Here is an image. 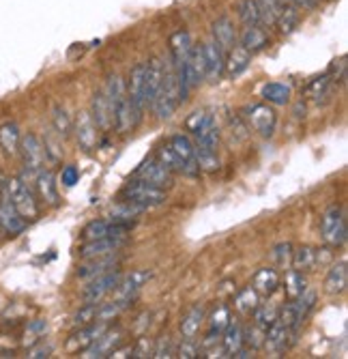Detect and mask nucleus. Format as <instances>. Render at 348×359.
Instances as JSON below:
<instances>
[{
  "instance_id": "obj_9",
  "label": "nucleus",
  "mask_w": 348,
  "mask_h": 359,
  "mask_svg": "<svg viewBox=\"0 0 348 359\" xmlns=\"http://www.w3.org/2000/svg\"><path fill=\"white\" fill-rule=\"evenodd\" d=\"M134 177L142 179V181L155 185V187H162V189H166V187H170L174 183L172 181V172L162 164L160 159H146V161H142Z\"/></svg>"
},
{
  "instance_id": "obj_27",
  "label": "nucleus",
  "mask_w": 348,
  "mask_h": 359,
  "mask_svg": "<svg viewBox=\"0 0 348 359\" xmlns=\"http://www.w3.org/2000/svg\"><path fill=\"white\" fill-rule=\"evenodd\" d=\"M20 140H22V132L18 123H5L0 125V149H3L5 155L13 157L20 153Z\"/></svg>"
},
{
  "instance_id": "obj_21",
  "label": "nucleus",
  "mask_w": 348,
  "mask_h": 359,
  "mask_svg": "<svg viewBox=\"0 0 348 359\" xmlns=\"http://www.w3.org/2000/svg\"><path fill=\"white\" fill-rule=\"evenodd\" d=\"M108 330V320H92L88 325H84V327L71 338L69 342V351H84L86 346H90L95 340H97L104 332Z\"/></svg>"
},
{
  "instance_id": "obj_28",
  "label": "nucleus",
  "mask_w": 348,
  "mask_h": 359,
  "mask_svg": "<svg viewBox=\"0 0 348 359\" xmlns=\"http://www.w3.org/2000/svg\"><path fill=\"white\" fill-rule=\"evenodd\" d=\"M204 320H207V310H204L202 306L192 308V310H189V312L183 316V320H181V336H183V338H189V340L196 338Z\"/></svg>"
},
{
  "instance_id": "obj_1",
  "label": "nucleus",
  "mask_w": 348,
  "mask_h": 359,
  "mask_svg": "<svg viewBox=\"0 0 348 359\" xmlns=\"http://www.w3.org/2000/svg\"><path fill=\"white\" fill-rule=\"evenodd\" d=\"M181 93H179V82H176V74L170 60H164V82L157 90V97L153 100L151 108L155 110V114L160 118H170L176 108L181 106Z\"/></svg>"
},
{
  "instance_id": "obj_44",
  "label": "nucleus",
  "mask_w": 348,
  "mask_h": 359,
  "mask_svg": "<svg viewBox=\"0 0 348 359\" xmlns=\"http://www.w3.org/2000/svg\"><path fill=\"white\" fill-rule=\"evenodd\" d=\"M157 159H160L170 172H181V175H183V161L172 153V149H170L168 144H164V147L157 149Z\"/></svg>"
},
{
  "instance_id": "obj_33",
  "label": "nucleus",
  "mask_w": 348,
  "mask_h": 359,
  "mask_svg": "<svg viewBox=\"0 0 348 359\" xmlns=\"http://www.w3.org/2000/svg\"><path fill=\"white\" fill-rule=\"evenodd\" d=\"M221 334H224V338H221V346H224L226 353L232 357V353L243 346V327L237 320H230L226 325V330L221 332Z\"/></svg>"
},
{
  "instance_id": "obj_43",
  "label": "nucleus",
  "mask_w": 348,
  "mask_h": 359,
  "mask_svg": "<svg viewBox=\"0 0 348 359\" xmlns=\"http://www.w3.org/2000/svg\"><path fill=\"white\" fill-rule=\"evenodd\" d=\"M196 164L200 168V172H215L221 161H219V155L217 151H207V149H196Z\"/></svg>"
},
{
  "instance_id": "obj_56",
  "label": "nucleus",
  "mask_w": 348,
  "mask_h": 359,
  "mask_svg": "<svg viewBox=\"0 0 348 359\" xmlns=\"http://www.w3.org/2000/svg\"><path fill=\"white\" fill-rule=\"evenodd\" d=\"M291 3H293L297 9H303V11H314L316 7H319L321 0H291Z\"/></svg>"
},
{
  "instance_id": "obj_2",
  "label": "nucleus",
  "mask_w": 348,
  "mask_h": 359,
  "mask_svg": "<svg viewBox=\"0 0 348 359\" xmlns=\"http://www.w3.org/2000/svg\"><path fill=\"white\" fill-rule=\"evenodd\" d=\"M20 153H22V161H24V172L22 179L30 185L35 183L37 175L46 168V151H43V142L35 136V134H26L20 140Z\"/></svg>"
},
{
  "instance_id": "obj_13",
  "label": "nucleus",
  "mask_w": 348,
  "mask_h": 359,
  "mask_svg": "<svg viewBox=\"0 0 348 359\" xmlns=\"http://www.w3.org/2000/svg\"><path fill=\"white\" fill-rule=\"evenodd\" d=\"M164 82V58L155 56L146 62V72H144V108L153 104Z\"/></svg>"
},
{
  "instance_id": "obj_22",
  "label": "nucleus",
  "mask_w": 348,
  "mask_h": 359,
  "mask_svg": "<svg viewBox=\"0 0 348 359\" xmlns=\"http://www.w3.org/2000/svg\"><path fill=\"white\" fill-rule=\"evenodd\" d=\"M251 62V54L241 48V46H235L232 50H228V56L224 58V72L228 74V78H239L243 72H247Z\"/></svg>"
},
{
  "instance_id": "obj_49",
  "label": "nucleus",
  "mask_w": 348,
  "mask_h": 359,
  "mask_svg": "<svg viewBox=\"0 0 348 359\" xmlns=\"http://www.w3.org/2000/svg\"><path fill=\"white\" fill-rule=\"evenodd\" d=\"M202 353V348L196 344V340L192 338H183V342H181V346H179V351H176V355L181 357V359H194V357H198Z\"/></svg>"
},
{
  "instance_id": "obj_42",
  "label": "nucleus",
  "mask_w": 348,
  "mask_h": 359,
  "mask_svg": "<svg viewBox=\"0 0 348 359\" xmlns=\"http://www.w3.org/2000/svg\"><path fill=\"white\" fill-rule=\"evenodd\" d=\"M239 18L243 22V26H260V13H258L256 0H241Z\"/></svg>"
},
{
  "instance_id": "obj_25",
  "label": "nucleus",
  "mask_w": 348,
  "mask_h": 359,
  "mask_svg": "<svg viewBox=\"0 0 348 359\" xmlns=\"http://www.w3.org/2000/svg\"><path fill=\"white\" fill-rule=\"evenodd\" d=\"M288 336H291V330L286 327V325L275 320L273 325H269L267 332H265V344L263 346H267L273 353H281L288 344Z\"/></svg>"
},
{
  "instance_id": "obj_15",
  "label": "nucleus",
  "mask_w": 348,
  "mask_h": 359,
  "mask_svg": "<svg viewBox=\"0 0 348 359\" xmlns=\"http://www.w3.org/2000/svg\"><path fill=\"white\" fill-rule=\"evenodd\" d=\"M74 132H76V138L84 151H95V147H97V125H95V121L90 118L88 112L78 114Z\"/></svg>"
},
{
  "instance_id": "obj_16",
  "label": "nucleus",
  "mask_w": 348,
  "mask_h": 359,
  "mask_svg": "<svg viewBox=\"0 0 348 359\" xmlns=\"http://www.w3.org/2000/svg\"><path fill=\"white\" fill-rule=\"evenodd\" d=\"M140 112L132 106L130 97H125V100H120L116 106H114V125L120 134H127L132 132V129L140 123Z\"/></svg>"
},
{
  "instance_id": "obj_46",
  "label": "nucleus",
  "mask_w": 348,
  "mask_h": 359,
  "mask_svg": "<svg viewBox=\"0 0 348 359\" xmlns=\"http://www.w3.org/2000/svg\"><path fill=\"white\" fill-rule=\"evenodd\" d=\"M265 332L263 327H258V325L254 323V327H249L247 334H243V344H247V348L251 351H256L265 344Z\"/></svg>"
},
{
  "instance_id": "obj_41",
  "label": "nucleus",
  "mask_w": 348,
  "mask_h": 359,
  "mask_svg": "<svg viewBox=\"0 0 348 359\" xmlns=\"http://www.w3.org/2000/svg\"><path fill=\"white\" fill-rule=\"evenodd\" d=\"M307 290V282H305V276L301 271H291L286 276V297L291 302L299 299L303 292Z\"/></svg>"
},
{
  "instance_id": "obj_38",
  "label": "nucleus",
  "mask_w": 348,
  "mask_h": 359,
  "mask_svg": "<svg viewBox=\"0 0 348 359\" xmlns=\"http://www.w3.org/2000/svg\"><path fill=\"white\" fill-rule=\"evenodd\" d=\"M258 13H260V26H275L281 0H256Z\"/></svg>"
},
{
  "instance_id": "obj_6",
  "label": "nucleus",
  "mask_w": 348,
  "mask_h": 359,
  "mask_svg": "<svg viewBox=\"0 0 348 359\" xmlns=\"http://www.w3.org/2000/svg\"><path fill=\"white\" fill-rule=\"evenodd\" d=\"M120 271L118 269H112L108 273H102L97 278L88 280V286L84 288V304H99L104 302L106 295H110V292L116 288V284L120 282Z\"/></svg>"
},
{
  "instance_id": "obj_31",
  "label": "nucleus",
  "mask_w": 348,
  "mask_h": 359,
  "mask_svg": "<svg viewBox=\"0 0 348 359\" xmlns=\"http://www.w3.org/2000/svg\"><path fill=\"white\" fill-rule=\"evenodd\" d=\"M301 9H297L291 0H281V7H279V15H277V22L275 26L284 32V35H288V32H293L301 20Z\"/></svg>"
},
{
  "instance_id": "obj_8",
  "label": "nucleus",
  "mask_w": 348,
  "mask_h": 359,
  "mask_svg": "<svg viewBox=\"0 0 348 359\" xmlns=\"http://www.w3.org/2000/svg\"><path fill=\"white\" fill-rule=\"evenodd\" d=\"M249 127L258 132L263 138H269L273 136L275 132V125H277V114L273 112V108L265 106V104H254L247 108V114H245Z\"/></svg>"
},
{
  "instance_id": "obj_45",
  "label": "nucleus",
  "mask_w": 348,
  "mask_h": 359,
  "mask_svg": "<svg viewBox=\"0 0 348 359\" xmlns=\"http://www.w3.org/2000/svg\"><path fill=\"white\" fill-rule=\"evenodd\" d=\"M277 314H279V310L275 306H256V310H254V323L258 325V327L267 330L269 325H273L277 320Z\"/></svg>"
},
{
  "instance_id": "obj_39",
  "label": "nucleus",
  "mask_w": 348,
  "mask_h": 359,
  "mask_svg": "<svg viewBox=\"0 0 348 359\" xmlns=\"http://www.w3.org/2000/svg\"><path fill=\"white\" fill-rule=\"evenodd\" d=\"M307 95L312 97L316 104L327 102L329 95H331V76H323V78L312 80L309 86H307Z\"/></svg>"
},
{
  "instance_id": "obj_14",
  "label": "nucleus",
  "mask_w": 348,
  "mask_h": 359,
  "mask_svg": "<svg viewBox=\"0 0 348 359\" xmlns=\"http://www.w3.org/2000/svg\"><path fill=\"white\" fill-rule=\"evenodd\" d=\"M88 114L95 121V125H97V129H110L114 125V106L108 102V97L104 95V90L92 95Z\"/></svg>"
},
{
  "instance_id": "obj_17",
  "label": "nucleus",
  "mask_w": 348,
  "mask_h": 359,
  "mask_svg": "<svg viewBox=\"0 0 348 359\" xmlns=\"http://www.w3.org/2000/svg\"><path fill=\"white\" fill-rule=\"evenodd\" d=\"M118 263L120 260L116 258V254H110V256H99V258H88L86 265H82L78 269V278L80 280H92L102 273H108L112 269H118Z\"/></svg>"
},
{
  "instance_id": "obj_3",
  "label": "nucleus",
  "mask_w": 348,
  "mask_h": 359,
  "mask_svg": "<svg viewBox=\"0 0 348 359\" xmlns=\"http://www.w3.org/2000/svg\"><path fill=\"white\" fill-rule=\"evenodd\" d=\"M7 196H9L11 205L15 207V211L26 222H33V219L39 217V205L35 201V194H33V189H30V185L22 177L7 179Z\"/></svg>"
},
{
  "instance_id": "obj_5",
  "label": "nucleus",
  "mask_w": 348,
  "mask_h": 359,
  "mask_svg": "<svg viewBox=\"0 0 348 359\" xmlns=\"http://www.w3.org/2000/svg\"><path fill=\"white\" fill-rule=\"evenodd\" d=\"M346 213L340 207H331L321 222V235L325 239V243H329L331 248H340L346 243Z\"/></svg>"
},
{
  "instance_id": "obj_48",
  "label": "nucleus",
  "mask_w": 348,
  "mask_h": 359,
  "mask_svg": "<svg viewBox=\"0 0 348 359\" xmlns=\"http://www.w3.org/2000/svg\"><path fill=\"white\" fill-rule=\"evenodd\" d=\"M97 306L99 304H86L74 318V323L78 325V327H84V325L92 323V320H97Z\"/></svg>"
},
{
  "instance_id": "obj_50",
  "label": "nucleus",
  "mask_w": 348,
  "mask_h": 359,
  "mask_svg": "<svg viewBox=\"0 0 348 359\" xmlns=\"http://www.w3.org/2000/svg\"><path fill=\"white\" fill-rule=\"evenodd\" d=\"M172 355H174V346H172V340L166 336V338H162L160 342H157V346L153 348L151 357H155V359H168Z\"/></svg>"
},
{
  "instance_id": "obj_23",
  "label": "nucleus",
  "mask_w": 348,
  "mask_h": 359,
  "mask_svg": "<svg viewBox=\"0 0 348 359\" xmlns=\"http://www.w3.org/2000/svg\"><path fill=\"white\" fill-rule=\"evenodd\" d=\"M192 37H189L187 30H176L172 39H170V62L174 65V67H181V65H185L189 52H192Z\"/></svg>"
},
{
  "instance_id": "obj_53",
  "label": "nucleus",
  "mask_w": 348,
  "mask_h": 359,
  "mask_svg": "<svg viewBox=\"0 0 348 359\" xmlns=\"http://www.w3.org/2000/svg\"><path fill=\"white\" fill-rule=\"evenodd\" d=\"M293 256V245L291 243H279L273 250V258L277 260V265H286Z\"/></svg>"
},
{
  "instance_id": "obj_32",
  "label": "nucleus",
  "mask_w": 348,
  "mask_h": 359,
  "mask_svg": "<svg viewBox=\"0 0 348 359\" xmlns=\"http://www.w3.org/2000/svg\"><path fill=\"white\" fill-rule=\"evenodd\" d=\"M291 86L281 82H269L263 88V100H267L273 106H286L291 102Z\"/></svg>"
},
{
  "instance_id": "obj_37",
  "label": "nucleus",
  "mask_w": 348,
  "mask_h": 359,
  "mask_svg": "<svg viewBox=\"0 0 348 359\" xmlns=\"http://www.w3.org/2000/svg\"><path fill=\"white\" fill-rule=\"evenodd\" d=\"M258 306V292L254 290V286L243 288L239 295L235 297V310L241 314H251Z\"/></svg>"
},
{
  "instance_id": "obj_34",
  "label": "nucleus",
  "mask_w": 348,
  "mask_h": 359,
  "mask_svg": "<svg viewBox=\"0 0 348 359\" xmlns=\"http://www.w3.org/2000/svg\"><path fill=\"white\" fill-rule=\"evenodd\" d=\"M279 284V278H277V271L271 269V267H265L260 269L256 276H254V290L260 292V295H273L275 288Z\"/></svg>"
},
{
  "instance_id": "obj_18",
  "label": "nucleus",
  "mask_w": 348,
  "mask_h": 359,
  "mask_svg": "<svg viewBox=\"0 0 348 359\" xmlns=\"http://www.w3.org/2000/svg\"><path fill=\"white\" fill-rule=\"evenodd\" d=\"M144 72H146V62H140L130 72V82L125 84L127 86V97L132 106L142 114L144 110Z\"/></svg>"
},
{
  "instance_id": "obj_19",
  "label": "nucleus",
  "mask_w": 348,
  "mask_h": 359,
  "mask_svg": "<svg viewBox=\"0 0 348 359\" xmlns=\"http://www.w3.org/2000/svg\"><path fill=\"white\" fill-rule=\"evenodd\" d=\"M237 39H239V35H237L235 22L228 15H221L219 20H215V24H213V41L221 50H224V52L232 50L237 46Z\"/></svg>"
},
{
  "instance_id": "obj_51",
  "label": "nucleus",
  "mask_w": 348,
  "mask_h": 359,
  "mask_svg": "<svg viewBox=\"0 0 348 359\" xmlns=\"http://www.w3.org/2000/svg\"><path fill=\"white\" fill-rule=\"evenodd\" d=\"M48 330V323L46 320H33L28 325V330H26V344L30 342H35L37 338H41Z\"/></svg>"
},
{
  "instance_id": "obj_47",
  "label": "nucleus",
  "mask_w": 348,
  "mask_h": 359,
  "mask_svg": "<svg viewBox=\"0 0 348 359\" xmlns=\"http://www.w3.org/2000/svg\"><path fill=\"white\" fill-rule=\"evenodd\" d=\"M209 123H213V116L211 114H207V112H194L192 116L187 118L185 127H187V132H192L196 136L200 129H204Z\"/></svg>"
},
{
  "instance_id": "obj_11",
  "label": "nucleus",
  "mask_w": 348,
  "mask_h": 359,
  "mask_svg": "<svg viewBox=\"0 0 348 359\" xmlns=\"http://www.w3.org/2000/svg\"><path fill=\"white\" fill-rule=\"evenodd\" d=\"M120 342H123V332L120 330H106L90 346H86L82 351V357L84 359H104V357H110L112 351H116Z\"/></svg>"
},
{
  "instance_id": "obj_24",
  "label": "nucleus",
  "mask_w": 348,
  "mask_h": 359,
  "mask_svg": "<svg viewBox=\"0 0 348 359\" xmlns=\"http://www.w3.org/2000/svg\"><path fill=\"white\" fill-rule=\"evenodd\" d=\"M239 41H241V48H245L249 54H254L269 46V35L263 26H245Z\"/></svg>"
},
{
  "instance_id": "obj_54",
  "label": "nucleus",
  "mask_w": 348,
  "mask_h": 359,
  "mask_svg": "<svg viewBox=\"0 0 348 359\" xmlns=\"http://www.w3.org/2000/svg\"><path fill=\"white\" fill-rule=\"evenodd\" d=\"M80 181V170L76 166H65L60 172V183L65 187H74Z\"/></svg>"
},
{
  "instance_id": "obj_36",
  "label": "nucleus",
  "mask_w": 348,
  "mask_h": 359,
  "mask_svg": "<svg viewBox=\"0 0 348 359\" xmlns=\"http://www.w3.org/2000/svg\"><path fill=\"white\" fill-rule=\"evenodd\" d=\"M52 125H54V132H56L62 140L69 138V134L74 132V123H71L67 110L62 108V106H56V108L52 110Z\"/></svg>"
},
{
  "instance_id": "obj_20",
  "label": "nucleus",
  "mask_w": 348,
  "mask_h": 359,
  "mask_svg": "<svg viewBox=\"0 0 348 359\" xmlns=\"http://www.w3.org/2000/svg\"><path fill=\"white\" fill-rule=\"evenodd\" d=\"M151 280V273L148 271H134L132 276L127 278H120V282L116 284V288L112 290L114 292V299H127L132 302L136 297V292Z\"/></svg>"
},
{
  "instance_id": "obj_30",
  "label": "nucleus",
  "mask_w": 348,
  "mask_h": 359,
  "mask_svg": "<svg viewBox=\"0 0 348 359\" xmlns=\"http://www.w3.org/2000/svg\"><path fill=\"white\" fill-rule=\"evenodd\" d=\"M35 185H37V191H39V196L41 198L48 203V205H52V207H56L58 205V185H56V179H54V175L50 172V170H41L39 175H37V179H35Z\"/></svg>"
},
{
  "instance_id": "obj_35",
  "label": "nucleus",
  "mask_w": 348,
  "mask_h": 359,
  "mask_svg": "<svg viewBox=\"0 0 348 359\" xmlns=\"http://www.w3.org/2000/svg\"><path fill=\"white\" fill-rule=\"evenodd\" d=\"M316 265H319V252L314 248H299L297 252H293V267L295 271H312Z\"/></svg>"
},
{
  "instance_id": "obj_55",
  "label": "nucleus",
  "mask_w": 348,
  "mask_h": 359,
  "mask_svg": "<svg viewBox=\"0 0 348 359\" xmlns=\"http://www.w3.org/2000/svg\"><path fill=\"white\" fill-rule=\"evenodd\" d=\"M50 353H52V346H48V344H39V346H35V348H30V353H28V357L30 359H41V357H50Z\"/></svg>"
},
{
  "instance_id": "obj_10",
  "label": "nucleus",
  "mask_w": 348,
  "mask_h": 359,
  "mask_svg": "<svg viewBox=\"0 0 348 359\" xmlns=\"http://www.w3.org/2000/svg\"><path fill=\"white\" fill-rule=\"evenodd\" d=\"M125 243H127V237H102V239L84 241V245L80 248V258L88 260V258L118 254L125 248Z\"/></svg>"
},
{
  "instance_id": "obj_26",
  "label": "nucleus",
  "mask_w": 348,
  "mask_h": 359,
  "mask_svg": "<svg viewBox=\"0 0 348 359\" xmlns=\"http://www.w3.org/2000/svg\"><path fill=\"white\" fill-rule=\"evenodd\" d=\"M209 336H207V342L204 344H215V340H219L221 332L226 330V325L230 323V312L226 306H217L209 316Z\"/></svg>"
},
{
  "instance_id": "obj_40",
  "label": "nucleus",
  "mask_w": 348,
  "mask_h": 359,
  "mask_svg": "<svg viewBox=\"0 0 348 359\" xmlns=\"http://www.w3.org/2000/svg\"><path fill=\"white\" fill-rule=\"evenodd\" d=\"M104 95L108 97V102L112 106H116L120 100H125V97H127V86H125V80L120 76H116V74L110 76L108 78V84L104 88Z\"/></svg>"
},
{
  "instance_id": "obj_52",
  "label": "nucleus",
  "mask_w": 348,
  "mask_h": 359,
  "mask_svg": "<svg viewBox=\"0 0 348 359\" xmlns=\"http://www.w3.org/2000/svg\"><path fill=\"white\" fill-rule=\"evenodd\" d=\"M151 355H153V342H151L146 336H142V338L136 342V346H132V357L144 359V357H151Z\"/></svg>"
},
{
  "instance_id": "obj_4",
  "label": "nucleus",
  "mask_w": 348,
  "mask_h": 359,
  "mask_svg": "<svg viewBox=\"0 0 348 359\" xmlns=\"http://www.w3.org/2000/svg\"><path fill=\"white\" fill-rule=\"evenodd\" d=\"M123 198L132 205L142 207V209H153V207H160L166 203V189L155 187V185L134 177L127 185L123 187Z\"/></svg>"
},
{
  "instance_id": "obj_12",
  "label": "nucleus",
  "mask_w": 348,
  "mask_h": 359,
  "mask_svg": "<svg viewBox=\"0 0 348 359\" xmlns=\"http://www.w3.org/2000/svg\"><path fill=\"white\" fill-rule=\"evenodd\" d=\"M202 54H204V80H209L211 84L219 82L221 76H224V50H221L213 39L207 41L202 46Z\"/></svg>"
},
{
  "instance_id": "obj_7",
  "label": "nucleus",
  "mask_w": 348,
  "mask_h": 359,
  "mask_svg": "<svg viewBox=\"0 0 348 359\" xmlns=\"http://www.w3.org/2000/svg\"><path fill=\"white\" fill-rule=\"evenodd\" d=\"M168 147L183 161V175L185 177H198L200 175V168L196 164V147H194L192 140H189L187 136H183V134H174L168 140Z\"/></svg>"
},
{
  "instance_id": "obj_29",
  "label": "nucleus",
  "mask_w": 348,
  "mask_h": 359,
  "mask_svg": "<svg viewBox=\"0 0 348 359\" xmlns=\"http://www.w3.org/2000/svg\"><path fill=\"white\" fill-rule=\"evenodd\" d=\"M348 286V267L344 260H340L337 265H333L327 273V280H325V290L329 295H342Z\"/></svg>"
}]
</instances>
